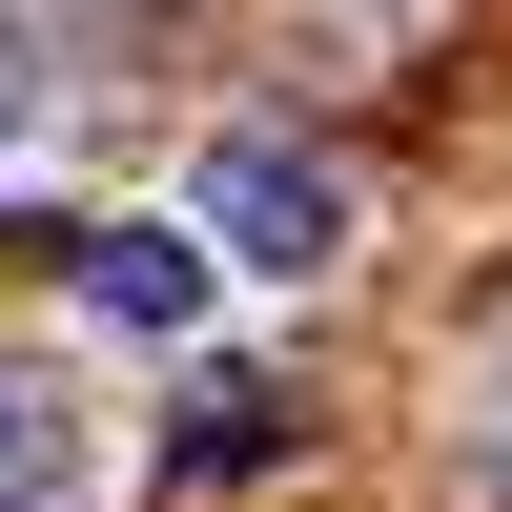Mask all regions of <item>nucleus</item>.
I'll list each match as a JSON object with an SVG mask.
<instances>
[{"label":"nucleus","mask_w":512,"mask_h":512,"mask_svg":"<svg viewBox=\"0 0 512 512\" xmlns=\"http://www.w3.org/2000/svg\"><path fill=\"white\" fill-rule=\"evenodd\" d=\"M205 246L267 267V287H328V267H349V164H308V144H205Z\"/></svg>","instance_id":"1"},{"label":"nucleus","mask_w":512,"mask_h":512,"mask_svg":"<svg viewBox=\"0 0 512 512\" xmlns=\"http://www.w3.org/2000/svg\"><path fill=\"white\" fill-rule=\"evenodd\" d=\"M82 308H103V328H144V349H164V328L205 308V246H185V226H103V246H82Z\"/></svg>","instance_id":"2"},{"label":"nucleus","mask_w":512,"mask_h":512,"mask_svg":"<svg viewBox=\"0 0 512 512\" xmlns=\"http://www.w3.org/2000/svg\"><path fill=\"white\" fill-rule=\"evenodd\" d=\"M287 431H308V410H287L267 369H205V390H185V472H267Z\"/></svg>","instance_id":"3"},{"label":"nucleus","mask_w":512,"mask_h":512,"mask_svg":"<svg viewBox=\"0 0 512 512\" xmlns=\"http://www.w3.org/2000/svg\"><path fill=\"white\" fill-rule=\"evenodd\" d=\"M82 492V431H62V390L41 369H0V512H62Z\"/></svg>","instance_id":"4"},{"label":"nucleus","mask_w":512,"mask_h":512,"mask_svg":"<svg viewBox=\"0 0 512 512\" xmlns=\"http://www.w3.org/2000/svg\"><path fill=\"white\" fill-rule=\"evenodd\" d=\"M41 144H62V82H41V62H21V41H0V185H21V164H41Z\"/></svg>","instance_id":"5"},{"label":"nucleus","mask_w":512,"mask_h":512,"mask_svg":"<svg viewBox=\"0 0 512 512\" xmlns=\"http://www.w3.org/2000/svg\"><path fill=\"white\" fill-rule=\"evenodd\" d=\"M472 512H512V410H492V431H472Z\"/></svg>","instance_id":"6"}]
</instances>
